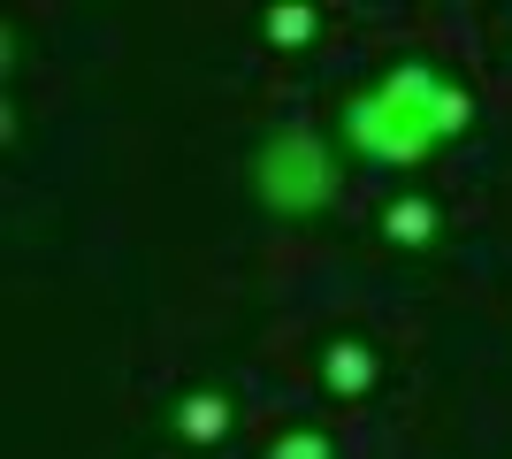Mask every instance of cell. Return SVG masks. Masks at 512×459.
<instances>
[{
    "label": "cell",
    "instance_id": "1",
    "mask_svg": "<svg viewBox=\"0 0 512 459\" xmlns=\"http://www.w3.org/2000/svg\"><path fill=\"white\" fill-rule=\"evenodd\" d=\"M474 131V92L444 62H390L337 108V146L375 169H421Z\"/></svg>",
    "mask_w": 512,
    "mask_h": 459
},
{
    "label": "cell",
    "instance_id": "2",
    "mask_svg": "<svg viewBox=\"0 0 512 459\" xmlns=\"http://www.w3.org/2000/svg\"><path fill=\"white\" fill-rule=\"evenodd\" d=\"M344 161H352V153L329 131H314V123H276V131L253 146V161H245V184H253V199L268 215L321 222L344 199Z\"/></svg>",
    "mask_w": 512,
    "mask_h": 459
},
{
    "label": "cell",
    "instance_id": "3",
    "mask_svg": "<svg viewBox=\"0 0 512 459\" xmlns=\"http://www.w3.org/2000/svg\"><path fill=\"white\" fill-rule=\"evenodd\" d=\"M169 429H176L184 444H222V437L237 429V398H230V391H207V383H199V391H176Z\"/></svg>",
    "mask_w": 512,
    "mask_h": 459
},
{
    "label": "cell",
    "instance_id": "4",
    "mask_svg": "<svg viewBox=\"0 0 512 459\" xmlns=\"http://www.w3.org/2000/svg\"><path fill=\"white\" fill-rule=\"evenodd\" d=\"M383 238L398 245V253H428V245L444 238V207H436L428 192H398L383 207Z\"/></svg>",
    "mask_w": 512,
    "mask_h": 459
},
{
    "label": "cell",
    "instance_id": "5",
    "mask_svg": "<svg viewBox=\"0 0 512 459\" xmlns=\"http://www.w3.org/2000/svg\"><path fill=\"white\" fill-rule=\"evenodd\" d=\"M375 375H383V360H375L360 337L321 345V391H329V398H367V391H375Z\"/></svg>",
    "mask_w": 512,
    "mask_h": 459
},
{
    "label": "cell",
    "instance_id": "6",
    "mask_svg": "<svg viewBox=\"0 0 512 459\" xmlns=\"http://www.w3.org/2000/svg\"><path fill=\"white\" fill-rule=\"evenodd\" d=\"M260 31H268V46H276V54H306V46L321 39V8H306V0H276Z\"/></svg>",
    "mask_w": 512,
    "mask_h": 459
},
{
    "label": "cell",
    "instance_id": "7",
    "mask_svg": "<svg viewBox=\"0 0 512 459\" xmlns=\"http://www.w3.org/2000/svg\"><path fill=\"white\" fill-rule=\"evenodd\" d=\"M268 459H337V437H329V429H283L276 444H268Z\"/></svg>",
    "mask_w": 512,
    "mask_h": 459
}]
</instances>
